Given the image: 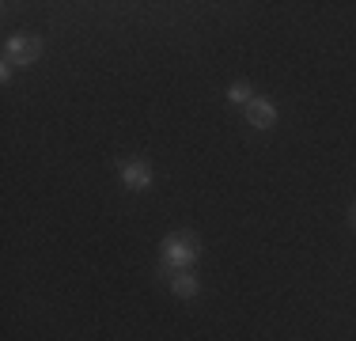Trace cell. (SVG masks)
Wrapping results in <instances>:
<instances>
[{
	"label": "cell",
	"instance_id": "1",
	"mask_svg": "<svg viewBox=\"0 0 356 341\" xmlns=\"http://www.w3.org/2000/svg\"><path fill=\"white\" fill-rule=\"evenodd\" d=\"M38 54H42V42L35 38V34H15V38H8V46H4V80H8V72H12V65H31V61H38Z\"/></svg>",
	"mask_w": 356,
	"mask_h": 341
},
{
	"label": "cell",
	"instance_id": "2",
	"mask_svg": "<svg viewBox=\"0 0 356 341\" xmlns=\"http://www.w3.org/2000/svg\"><path fill=\"white\" fill-rule=\"evenodd\" d=\"M197 254H201V243L193 232H175V235L163 239V258L171 262V266H190Z\"/></svg>",
	"mask_w": 356,
	"mask_h": 341
},
{
	"label": "cell",
	"instance_id": "3",
	"mask_svg": "<svg viewBox=\"0 0 356 341\" xmlns=\"http://www.w3.org/2000/svg\"><path fill=\"white\" fill-rule=\"evenodd\" d=\"M247 122L254 125V129H269V125L277 122V110L269 106L266 99H250L247 102Z\"/></svg>",
	"mask_w": 356,
	"mask_h": 341
},
{
	"label": "cell",
	"instance_id": "4",
	"mask_svg": "<svg viewBox=\"0 0 356 341\" xmlns=\"http://www.w3.org/2000/svg\"><path fill=\"white\" fill-rule=\"evenodd\" d=\"M122 178H125V186H129V190H144V186L152 182V170L144 167V164H125Z\"/></svg>",
	"mask_w": 356,
	"mask_h": 341
},
{
	"label": "cell",
	"instance_id": "5",
	"mask_svg": "<svg viewBox=\"0 0 356 341\" xmlns=\"http://www.w3.org/2000/svg\"><path fill=\"white\" fill-rule=\"evenodd\" d=\"M171 288L178 296H193V292H197V277H193V273H175Z\"/></svg>",
	"mask_w": 356,
	"mask_h": 341
},
{
	"label": "cell",
	"instance_id": "6",
	"mask_svg": "<svg viewBox=\"0 0 356 341\" xmlns=\"http://www.w3.org/2000/svg\"><path fill=\"white\" fill-rule=\"evenodd\" d=\"M227 99H232V102H250V88H247V84H232Z\"/></svg>",
	"mask_w": 356,
	"mask_h": 341
},
{
	"label": "cell",
	"instance_id": "7",
	"mask_svg": "<svg viewBox=\"0 0 356 341\" xmlns=\"http://www.w3.org/2000/svg\"><path fill=\"white\" fill-rule=\"evenodd\" d=\"M353 224H356V209H353Z\"/></svg>",
	"mask_w": 356,
	"mask_h": 341
}]
</instances>
